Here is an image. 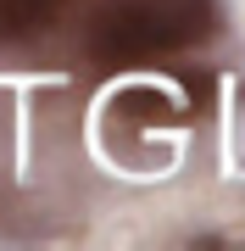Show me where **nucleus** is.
Returning a JSON list of instances; mask_svg holds the SVG:
<instances>
[{"label": "nucleus", "mask_w": 245, "mask_h": 251, "mask_svg": "<svg viewBox=\"0 0 245 251\" xmlns=\"http://www.w3.org/2000/svg\"><path fill=\"white\" fill-rule=\"evenodd\" d=\"M218 28L212 0H106L89 23V39L106 62H139L200 45Z\"/></svg>", "instance_id": "obj_1"}, {"label": "nucleus", "mask_w": 245, "mask_h": 251, "mask_svg": "<svg viewBox=\"0 0 245 251\" xmlns=\"http://www.w3.org/2000/svg\"><path fill=\"white\" fill-rule=\"evenodd\" d=\"M50 11H56V0H0V39L34 34Z\"/></svg>", "instance_id": "obj_2"}]
</instances>
